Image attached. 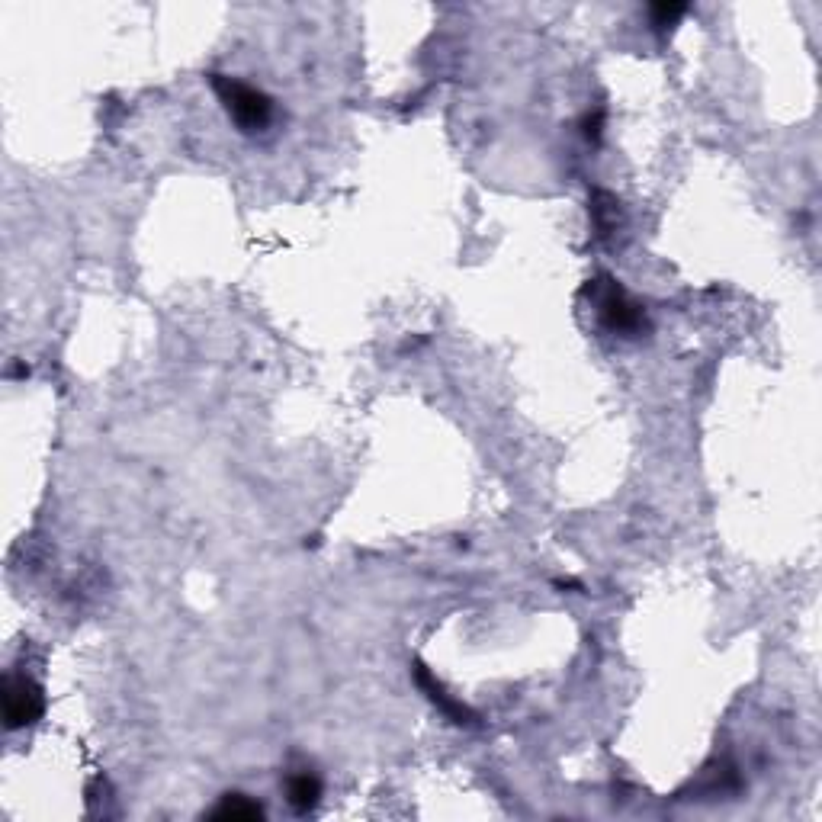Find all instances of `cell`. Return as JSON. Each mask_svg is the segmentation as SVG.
<instances>
[{"mask_svg": "<svg viewBox=\"0 0 822 822\" xmlns=\"http://www.w3.org/2000/svg\"><path fill=\"white\" fill-rule=\"evenodd\" d=\"M4 723L7 729H23L33 726L42 713H45V697L42 688L26 675H7L4 678Z\"/></svg>", "mask_w": 822, "mask_h": 822, "instance_id": "3", "label": "cell"}, {"mask_svg": "<svg viewBox=\"0 0 822 822\" xmlns=\"http://www.w3.org/2000/svg\"><path fill=\"white\" fill-rule=\"evenodd\" d=\"M684 13H688V7H681V4H656L652 7V23H656L659 29L665 26H675Z\"/></svg>", "mask_w": 822, "mask_h": 822, "instance_id": "7", "label": "cell"}, {"mask_svg": "<svg viewBox=\"0 0 822 822\" xmlns=\"http://www.w3.org/2000/svg\"><path fill=\"white\" fill-rule=\"evenodd\" d=\"M588 293L595 296L598 315L607 331L623 334V338H636V334L646 331V312L623 286H617L611 277H601L588 286Z\"/></svg>", "mask_w": 822, "mask_h": 822, "instance_id": "2", "label": "cell"}, {"mask_svg": "<svg viewBox=\"0 0 822 822\" xmlns=\"http://www.w3.org/2000/svg\"><path fill=\"white\" fill-rule=\"evenodd\" d=\"M209 84L216 90V97L222 100L225 113L235 119V126L241 132H261L270 126L273 119V100L238 78H225V74H209Z\"/></svg>", "mask_w": 822, "mask_h": 822, "instance_id": "1", "label": "cell"}, {"mask_svg": "<svg viewBox=\"0 0 822 822\" xmlns=\"http://www.w3.org/2000/svg\"><path fill=\"white\" fill-rule=\"evenodd\" d=\"M286 797L299 813H306L318 803V797H322V781H318L312 771H299L286 781Z\"/></svg>", "mask_w": 822, "mask_h": 822, "instance_id": "5", "label": "cell"}, {"mask_svg": "<svg viewBox=\"0 0 822 822\" xmlns=\"http://www.w3.org/2000/svg\"><path fill=\"white\" fill-rule=\"evenodd\" d=\"M415 678H418V688H421L424 694H428V697L434 700V704H437L440 710H444L453 723H473V720H476L473 713H469V710L460 704V700L447 694L444 684H440V681H437V678L428 672V668H424V665H418V668H415Z\"/></svg>", "mask_w": 822, "mask_h": 822, "instance_id": "4", "label": "cell"}, {"mask_svg": "<svg viewBox=\"0 0 822 822\" xmlns=\"http://www.w3.org/2000/svg\"><path fill=\"white\" fill-rule=\"evenodd\" d=\"M264 810L254 800H248L245 794H225L219 800V806L212 810V819H257Z\"/></svg>", "mask_w": 822, "mask_h": 822, "instance_id": "6", "label": "cell"}]
</instances>
